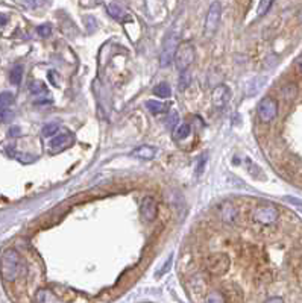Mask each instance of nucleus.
I'll use <instances>...</instances> for the list:
<instances>
[{
    "mask_svg": "<svg viewBox=\"0 0 302 303\" xmlns=\"http://www.w3.org/2000/svg\"><path fill=\"white\" fill-rule=\"evenodd\" d=\"M22 267L20 255L14 249H6L0 258V274L6 282H12L17 279Z\"/></svg>",
    "mask_w": 302,
    "mask_h": 303,
    "instance_id": "obj_1",
    "label": "nucleus"
},
{
    "mask_svg": "<svg viewBox=\"0 0 302 303\" xmlns=\"http://www.w3.org/2000/svg\"><path fill=\"white\" fill-rule=\"evenodd\" d=\"M173 58H175V65L180 71L187 70L194 61V46L188 41L182 43L181 46L176 47Z\"/></svg>",
    "mask_w": 302,
    "mask_h": 303,
    "instance_id": "obj_2",
    "label": "nucleus"
},
{
    "mask_svg": "<svg viewBox=\"0 0 302 303\" xmlns=\"http://www.w3.org/2000/svg\"><path fill=\"white\" fill-rule=\"evenodd\" d=\"M220 17H222V5L217 0H214L208 8V14L205 18V35L207 36H211L216 33L219 23H220Z\"/></svg>",
    "mask_w": 302,
    "mask_h": 303,
    "instance_id": "obj_3",
    "label": "nucleus"
},
{
    "mask_svg": "<svg viewBox=\"0 0 302 303\" xmlns=\"http://www.w3.org/2000/svg\"><path fill=\"white\" fill-rule=\"evenodd\" d=\"M178 47V35L176 33H172L169 35L166 40H164V44H163V50L159 53V65L163 68L169 67L170 62L173 60V55H175V50Z\"/></svg>",
    "mask_w": 302,
    "mask_h": 303,
    "instance_id": "obj_4",
    "label": "nucleus"
},
{
    "mask_svg": "<svg viewBox=\"0 0 302 303\" xmlns=\"http://www.w3.org/2000/svg\"><path fill=\"white\" fill-rule=\"evenodd\" d=\"M258 117L260 120L264 121V123H269L272 121L276 114H278V103L273 97H263L258 103Z\"/></svg>",
    "mask_w": 302,
    "mask_h": 303,
    "instance_id": "obj_5",
    "label": "nucleus"
},
{
    "mask_svg": "<svg viewBox=\"0 0 302 303\" xmlns=\"http://www.w3.org/2000/svg\"><path fill=\"white\" fill-rule=\"evenodd\" d=\"M73 143H75V137L70 132H62V134L57 132L49 141V152L58 153L62 149H67L68 146H72Z\"/></svg>",
    "mask_w": 302,
    "mask_h": 303,
    "instance_id": "obj_6",
    "label": "nucleus"
},
{
    "mask_svg": "<svg viewBox=\"0 0 302 303\" xmlns=\"http://www.w3.org/2000/svg\"><path fill=\"white\" fill-rule=\"evenodd\" d=\"M278 215L279 212L275 206H260L254 214V220L261 224H272L278 220Z\"/></svg>",
    "mask_w": 302,
    "mask_h": 303,
    "instance_id": "obj_7",
    "label": "nucleus"
},
{
    "mask_svg": "<svg viewBox=\"0 0 302 303\" xmlns=\"http://www.w3.org/2000/svg\"><path fill=\"white\" fill-rule=\"evenodd\" d=\"M229 99H231V90H229V87H226V85H219V87H216V88L212 90L211 102L212 105H214V108H217V109L225 108L226 103L229 102Z\"/></svg>",
    "mask_w": 302,
    "mask_h": 303,
    "instance_id": "obj_8",
    "label": "nucleus"
},
{
    "mask_svg": "<svg viewBox=\"0 0 302 303\" xmlns=\"http://www.w3.org/2000/svg\"><path fill=\"white\" fill-rule=\"evenodd\" d=\"M229 267V259L226 255H214L208 261V270L212 274H223Z\"/></svg>",
    "mask_w": 302,
    "mask_h": 303,
    "instance_id": "obj_9",
    "label": "nucleus"
},
{
    "mask_svg": "<svg viewBox=\"0 0 302 303\" xmlns=\"http://www.w3.org/2000/svg\"><path fill=\"white\" fill-rule=\"evenodd\" d=\"M268 84V78L266 76H255L252 78L251 81L246 82L244 85V94L247 97H252V96H257V92L264 88V85Z\"/></svg>",
    "mask_w": 302,
    "mask_h": 303,
    "instance_id": "obj_10",
    "label": "nucleus"
},
{
    "mask_svg": "<svg viewBox=\"0 0 302 303\" xmlns=\"http://www.w3.org/2000/svg\"><path fill=\"white\" fill-rule=\"evenodd\" d=\"M140 210H141V215L145 217V220L152 221V220H155V217L158 214V205L153 197H145Z\"/></svg>",
    "mask_w": 302,
    "mask_h": 303,
    "instance_id": "obj_11",
    "label": "nucleus"
},
{
    "mask_svg": "<svg viewBox=\"0 0 302 303\" xmlns=\"http://www.w3.org/2000/svg\"><path fill=\"white\" fill-rule=\"evenodd\" d=\"M156 152H158L156 147H153V146H140L135 150L131 152V156H134L137 159H141V161H151L155 158Z\"/></svg>",
    "mask_w": 302,
    "mask_h": 303,
    "instance_id": "obj_12",
    "label": "nucleus"
},
{
    "mask_svg": "<svg viewBox=\"0 0 302 303\" xmlns=\"http://www.w3.org/2000/svg\"><path fill=\"white\" fill-rule=\"evenodd\" d=\"M35 300L41 303H57L60 302V299L54 294V291L47 290V288H43V290H38L37 294H35Z\"/></svg>",
    "mask_w": 302,
    "mask_h": 303,
    "instance_id": "obj_13",
    "label": "nucleus"
},
{
    "mask_svg": "<svg viewBox=\"0 0 302 303\" xmlns=\"http://www.w3.org/2000/svg\"><path fill=\"white\" fill-rule=\"evenodd\" d=\"M108 12H110V15L113 17V18H116V20H128L129 17H128V14H126V11L119 6L117 3H110L108 5Z\"/></svg>",
    "mask_w": 302,
    "mask_h": 303,
    "instance_id": "obj_14",
    "label": "nucleus"
},
{
    "mask_svg": "<svg viewBox=\"0 0 302 303\" xmlns=\"http://www.w3.org/2000/svg\"><path fill=\"white\" fill-rule=\"evenodd\" d=\"M22 79H23V67H22V65H15V67L11 70L9 81H11V84H14V85H20V84H22Z\"/></svg>",
    "mask_w": 302,
    "mask_h": 303,
    "instance_id": "obj_15",
    "label": "nucleus"
},
{
    "mask_svg": "<svg viewBox=\"0 0 302 303\" xmlns=\"http://www.w3.org/2000/svg\"><path fill=\"white\" fill-rule=\"evenodd\" d=\"M190 134H191L190 124H188V123H182V124H180V126L176 127V130H175V140H176V141L184 140V138H187Z\"/></svg>",
    "mask_w": 302,
    "mask_h": 303,
    "instance_id": "obj_16",
    "label": "nucleus"
},
{
    "mask_svg": "<svg viewBox=\"0 0 302 303\" xmlns=\"http://www.w3.org/2000/svg\"><path fill=\"white\" fill-rule=\"evenodd\" d=\"M153 94L158 96L159 99H167V97H170L172 90H170V87H169L166 82H163V84H158V85L153 88Z\"/></svg>",
    "mask_w": 302,
    "mask_h": 303,
    "instance_id": "obj_17",
    "label": "nucleus"
},
{
    "mask_svg": "<svg viewBox=\"0 0 302 303\" xmlns=\"http://www.w3.org/2000/svg\"><path fill=\"white\" fill-rule=\"evenodd\" d=\"M146 108L151 111V114H153V116L161 114L166 109V106L161 102H158V100H149V102H146Z\"/></svg>",
    "mask_w": 302,
    "mask_h": 303,
    "instance_id": "obj_18",
    "label": "nucleus"
},
{
    "mask_svg": "<svg viewBox=\"0 0 302 303\" xmlns=\"http://www.w3.org/2000/svg\"><path fill=\"white\" fill-rule=\"evenodd\" d=\"M12 102H14L12 92H8V91L0 92V109H6L8 106L12 105Z\"/></svg>",
    "mask_w": 302,
    "mask_h": 303,
    "instance_id": "obj_19",
    "label": "nucleus"
},
{
    "mask_svg": "<svg viewBox=\"0 0 302 303\" xmlns=\"http://www.w3.org/2000/svg\"><path fill=\"white\" fill-rule=\"evenodd\" d=\"M60 130V126L57 124V123H47L44 127H43V137H46V138H50V137H54L57 132Z\"/></svg>",
    "mask_w": 302,
    "mask_h": 303,
    "instance_id": "obj_20",
    "label": "nucleus"
},
{
    "mask_svg": "<svg viewBox=\"0 0 302 303\" xmlns=\"http://www.w3.org/2000/svg\"><path fill=\"white\" fill-rule=\"evenodd\" d=\"M273 0H260V5H258V9H257V15L258 17H263L268 14V11L271 9V5H272Z\"/></svg>",
    "mask_w": 302,
    "mask_h": 303,
    "instance_id": "obj_21",
    "label": "nucleus"
},
{
    "mask_svg": "<svg viewBox=\"0 0 302 303\" xmlns=\"http://www.w3.org/2000/svg\"><path fill=\"white\" fill-rule=\"evenodd\" d=\"M190 79H191V76L188 73V68L187 70H182L181 78H180V90H185L190 85Z\"/></svg>",
    "mask_w": 302,
    "mask_h": 303,
    "instance_id": "obj_22",
    "label": "nucleus"
},
{
    "mask_svg": "<svg viewBox=\"0 0 302 303\" xmlns=\"http://www.w3.org/2000/svg\"><path fill=\"white\" fill-rule=\"evenodd\" d=\"M47 0H22L23 6H26L28 9H37L43 5H46Z\"/></svg>",
    "mask_w": 302,
    "mask_h": 303,
    "instance_id": "obj_23",
    "label": "nucleus"
},
{
    "mask_svg": "<svg viewBox=\"0 0 302 303\" xmlns=\"http://www.w3.org/2000/svg\"><path fill=\"white\" fill-rule=\"evenodd\" d=\"M172 264H173V253H170V255H169V259H167V261L164 262V266L161 267V270H159V272L155 273V276L158 277V276H163V274H166V273L170 270Z\"/></svg>",
    "mask_w": 302,
    "mask_h": 303,
    "instance_id": "obj_24",
    "label": "nucleus"
},
{
    "mask_svg": "<svg viewBox=\"0 0 302 303\" xmlns=\"http://www.w3.org/2000/svg\"><path fill=\"white\" fill-rule=\"evenodd\" d=\"M178 121H180L178 112H176V111H172L170 116H169V119H167V127H169V129H175L176 124H178Z\"/></svg>",
    "mask_w": 302,
    "mask_h": 303,
    "instance_id": "obj_25",
    "label": "nucleus"
},
{
    "mask_svg": "<svg viewBox=\"0 0 302 303\" xmlns=\"http://www.w3.org/2000/svg\"><path fill=\"white\" fill-rule=\"evenodd\" d=\"M38 35L40 36H43V38H47V36H50V33H52V28H50V25H41L38 29Z\"/></svg>",
    "mask_w": 302,
    "mask_h": 303,
    "instance_id": "obj_26",
    "label": "nucleus"
},
{
    "mask_svg": "<svg viewBox=\"0 0 302 303\" xmlns=\"http://www.w3.org/2000/svg\"><path fill=\"white\" fill-rule=\"evenodd\" d=\"M12 119H14V112H12V111L2 109V112H0V121H2V123H9Z\"/></svg>",
    "mask_w": 302,
    "mask_h": 303,
    "instance_id": "obj_27",
    "label": "nucleus"
},
{
    "mask_svg": "<svg viewBox=\"0 0 302 303\" xmlns=\"http://www.w3.org/2000/svg\"><path fill=\"white\" fill-rule=\"evenodd\" d=\"M30 92H32V94L44 92V85H43V82H38V81L32 82V84H30Z\"/></svg>",
    "mask_w": 302,
    "mask_h": 303,
    "instance_id": "obj_28",
    "label": "nucleus"
},
{
    "mask_svg": "<svg viewBox=\"0 0 302 303\" xmlns=\"http://www.w3.org/2000/svg\"><path fill=\"white\" fill-rule=\"evenodd\" d=\"M204 167H205V158H201V161H199V165H198V168H196L198 175H201V173L204 172Z\"/></svg>",
    "mask_w": 302,
    "mask_h": 303,
    "instance_id": "obj_29",
    "label": "nucleus"
},
{
    "mask_svg": "<svg viewBox=\"0 0 302 303\" xmlns=\"http://www.w3.org/2000/svg\"><path fill=\"white\" fill-rule=\"evenodd\" d=\"M6 23H8V17L3 15V14H0V26H5Z\"/></svg>",
    "mask_w": 302,
    "mask_h": 303,
    "instance_id": "obj_30",
    "label": "nucleus"
},
{
    "mask_svg": "<svg viewBox=\"0 0 302 303\" xmlns=\"http://www.w3.org/2000/svg\"><path fill=\"white\" fill-rule=\"evenodd\" d=\"M19 132H20V129H19V127H12V129L9 130V135H11V137H14V134H19Z\"/></svg>",
    "mask_w": 302,
    "mask_h": 303,
    "instance_id": "obj_31",
    "label": "nucleus"
},
{
    "mask_svg": "<svg viewBox=\"0 0 302 303\" xmlns=\"http://www.w3.org/2000/svg\"><path fill=\"white\" fill-rule=\"evenodd\" d=\"M269 302H282V299L281 297H278V299H269Z\"/></svg>",
    "mask_w": 302,
    "mask_h": 303,
    "instance_id": "obj_32",
    "label": "nucleus"
}]
</instances>
